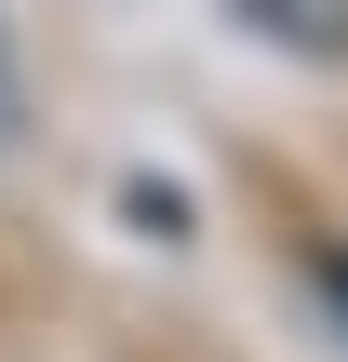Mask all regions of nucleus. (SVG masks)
Segmentation results:
<instances>
[{
    "instance_id": "f257e3e1",
    "label": "nucleus",
    "mask_w": 348,
    "mask_h": 362,
    "mask_svg": "<svg viewBox=\"0 0 348 362\" xmlns=\"http://www.w3.org/2000/svg\"><path fill=\"white\" fill-rule=\"evenodd\" d=\"M241 27L282 40V54H308V67H335V54H348V0H241Z\"/></svg>"
},
{
    "instance_id": "f03ea898",
    "label": "nucleus",
    "mask_w": 348,
    "mask_h": 362,
    "mask_svg": "<svg viewBox=\"0 0 348 362\" xmlns=\"http://www.w3.org/2000/svg\"><path fill=\"white\" fill-rule=\"evenodd\" d=\"M322 309H335V322H348V255H322Z\"/></svg>"
},
{
    "instance_id": "7ed1b4c3",
    "label": "nucleus",
    "mask_w": 348,
    "mask_h": 362,
    "mask_svg": "<svg viewBox=\"0 0 348 362\" xmlns=\"http://www.w3.org/2000/svg\"><path fill=\"white\" fill-rule=\"evenodd\" d=\"M0 134H13V54H0Z\"/></svg>"
}]
</instances>
